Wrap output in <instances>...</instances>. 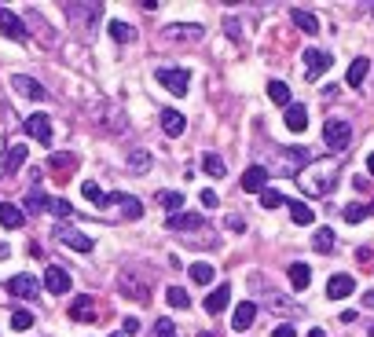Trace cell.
Segmentation results:
<instances>
[{"label":"cell","mask_w":374,"mask_h":337,"mask_svg":"<svg viewBox=\"0 0 374 337\" xmlns=\"http://www.w3.org/2000/svg\"><path fill=\"white\" fill-rule=\"evenodd\" d=\"M0 33L11 37V40H26V37H30V30L22 26V18H18L15 11H8L4 4H0Z\"/></svg>","instance_id":"7"},{"label":"cell","mask_w":374,"mask_h":337,"mask_svg":"<svg viewBox=\"0 0 374 337\" xmlns=\"http://www.w3.org/2000/svg\"><path fill=\"white\" fill-rule=\"evenodd\" d=\"M290 217H294V224H301V227H308L316 217H312V209H308L304 202H290Z\"/></svg>","instance_id":"34"},{"label":"cell","mask_w":374,"mask_h":337,"mask_svg":"<svg viewBox=\"0 0 374 337\" xmlns=\"http://www.w3.org/2000/svg\"><path fill=\"white\" fill-rule=\"evenodd\" d=\"M290 282H294V290H304L308 282H312V271H308V264H290Z\"/></svg>","instance_id":"33"},{"label":"cell","mask_w":374,"mask_h":337,"mask_svg":"<svg viewBox=\"0 0 374 337\" xmlns=\"http://www.w3.org/2000/svg\"><path fill=\"white\" fill-rule=\"evenodd\" d=\"M202 205H206V209H216V205H220L216 191H202Z\"/></svg>","instance_id":"47"},{"label":"cell","mask_w":374,"mask_h":337,"mask_svg":"<svg viewBox=\"0 0 374 337\" xmlns=\"http://www.w3.org/2000/svg\"><path fill=\"white\" fill-rule=\"evenodd\" d=\"M268 168L264 165H250L246 173H242V191H250V195H260V191H268Z\"/></svg>","instance_id":"6"},{"label":"cell","mask_w":374,"mask_h":337,"mask_svg":"<svg viewBox=\"0 0 374 337\" xmlns=\"http://www.w3.org/2000/svg\"><path fill=\"white\" fill-rule=\"evenodd\" d=\"M352 290H356V279H352V275H334V279L326 282V297L330 301H341V297H348Z\"/></svg>","instance_id":"17"},{"label":"cell","mask_w":374,"mask_h":337,"mask_svg":"<svg viewBox=\"0 0 374 337\" xmlns=\"http://www.w3.org/2000/svg\"><path fill=\"white\" fill-rule=\"evenodd\" d=\"M268 308L272 312H282V315H301V304H294L290 297H279V293H272V297H268Z\"/></svg>","instance_id":"28"},{"label":"cell","mask_w":374,"mask_h":337,"mask_svg":"<svg viewBox=\"0 0 374 337\" xmlns=\"http://www.w3.org/2000/svg\"><path fill=\"white\" fill-rule=\"evenodd\" d=\"M8 253H11V249H8L4 242H0V261H4V257H8Z\"/></svg>","instance_id":"54"},{"label":"cell","mask_w":374,"mask_h":337,"mask_svg":"<svg viewBox=\"0 0 374 337\" xmlns=\"http://www.w3.org/2000/svg\"><path fill=\"white\" fill-rule=\"evenodd\" d=\"M367 173L374 176V154H367Z\"/></svg>","instance_id":"53"},{"label":"cell","mask_w":374,"mask_h":337,"mask_svg":"<svg viewBox=\"0 0 374 337\" xmlns=\"http://www.w3.org/2000/svg\"><path fill=\"white\" fill-rule=\"evenodd\" d=\"M110 37L121 40V45H128V40H136V30H132L128 23H110Z\"/></svg>","instance_id":"38"},{"label":"cell","mask_w":374,"mask_h":337,"mask_svg":"<svg viewBox=\"0 0 374 337\" xmlns=\"http://www.w3.org/2000/svg\"><path fill=\"white\" fill-rule=\"evenodd\" d=\"M11 88H15L18 96H26V99H48V88H44V84H37L33 77H26V74H11Z\"/></svg>","instance_id":"9"},{"label":"cell","mask_w":374,"mask_h":337,"mask_svg":"<svg viewBox=\"0 0 374 337\" xmlns=\"http://www.w3.org/2000/svg\"><path fill=\"white\" fill-rule=\"evenodd\" d=\"M22 161H26V143H11L8 147V173H18Z\"/></svg>","instance_id":"30"},{"label":"cell","mask_w":374,"mask_h":337,"mask_svg":"<svg viewBox=\"0 0 374 337\" xmlns=\"http://www.w3.org/2000/svg\"><path fill=\"white\" fill-rule=\"evenodd\" d=\"M0 224H4L8 231L22 227V224H26V209H18L15 202H0Z\"/></svg>","instance_id":"16"},{"label":"cell","mask_w":374,"mask_h":337,"mask_svg":"<svg viewBox=\"0 0 374 337\" xmlns=\"http://www.w3.org/2000/svg\"><path fill=\"white\" fill-rule=\"evenodd\" d=\"M165 304H169V308H191L187 290H180V286H169V290H165Z\"/></svg>","instance_id":"31"},{"label":"cell","mask_w":374,"mask_h":337,"mask_svg":"<svg viewBox=\"0 0 374 337\" xmlns=\"http://www.w3.org/2000/svg\"><path fill=\"white\" fill-rule=\"evenodd\" d=\"M30 326H33V315L30 312H22V308L11 312V330H30Z\"/></svg>","instance_id":"41"},{"label":"cell","mask_w":374,"mask_h":337,"mask_svg":"<svg viewBox=\"0 0 374 337\" xmlns=\"http://www.w3.org/2000/svg\"><path fill=\"white\" fill-rule=\"evenodd\" d=\"M8 293H11V297H22V301H33L37 293H40V282L22 271V275H11L8 279Z\"/></svg>","instance_id":"5"},{"label":"cell","mask_w":374,"mask_h":337,"mask_svg":"<svg viewBox=\"0 0 374 337\" xmlns=\"http://www.w3.org/2000/svg\"><path fill=\"white\" fill-rule=\"evenodd\" d=\"M48 205H52V198H44L40 191H33V195L26 198V213H44Z\"/></svg>","instance_id":"40"},{"label":"cell","mask_w":374,"mask_h":337,"mask_svg":"<svg viewBox=\"0 0 374 337\" xmlns=\"http://www.w3.org/2000/svg\"><path fill=\"white\" fill-rule=\"evenodd\" d=\"M272 337H297V330L290 326V323H282V326H275V333Z\"/></svg>","instance_id":"49"},{"label":"cell","mask_w":374,"mask_h":337,"mask_svg":"<svg viewBox=\"0 0 374 337\" xmlns=\"http://www.w3.org/2000/svg\"><path fill=\"white\" fill-rule=\"evenodd\" d=\"M338 173H341L338 161H308L297 173V183H301L304 195H326L330 187L338 183Z\"/></svg>","instance_id":"1"},{"label":"cell","mask_w":374,"mask_h":337,"mask_svg":"<svg viewBox=\"0 0 374 337\" xmlns=\"http://www.w3.org/2000/svg\"><path fill=\"white\" fill-rule=\"evenodd\" d=\"M253 319H257V304H253V301H242V304L231 312V326H235V330H250Z\"/></svg>","instance_id":"18"},{"label":"cell","mask_w":374,"mask_h":337,"mask_svg":"<svg viewBox=\"0 0 374 337\" xmlns=\"http://www.w3.org/2000/svg\"><path fill=\"white\" fill-rule=\"evenodd\" d=\"M194 227H206L198 213H180V217H169V231H194Z\"/></svg>","instance_id":"24"},{"label":"cell","mask_w":374,"mask_h":337,"mask_svg":"<svg viewBox=\"0 0 374 337\" xmlns=\"http://www.w3.org/2000/svg\"><path fill=\"white\" fill-rule=\"evenodd\" d=\"M4 173H8V143L0 139V176H4Z\"/></svg>","instance_id":"48"},{"label":"cell","mask_w":374,"mask_h":337,"mask_svg":"<svg viewBox=\"0 0 374 337\" xmlns=\"http://www.w3.org/2000/svg\"><path fill=\"white\" fill-rule=\"evenodd\" d=\"M341 217H345L348 224H360V220L370 217V213H367V205H345V213H341Z\"/></svg>","instance_id":"42"},{"label":"cell","mask_w":374,"mask_h":337,"mask_svg":"<svg viewBox=\"0 0 374 337\" xmlns=\"http://www.w3.org/2000/svg\"><path fill=\"white\" fill-rule=\"evenodd\" d=\"M363 308H374V293H363Z\"/></svg>","instance_id":"52"},{"label":"cell","mask_w":374,"mask_h":337,"mask_svg":"<svg viewBox=\"0 0 374 337\" xmlns=\"http://www.w3.org/2000/svg\"><path fill=\"white\" fill-rule=\"evenodd\" d=\"M308 337H326V333H323V330L316 326V330H308Z\"/></svg>","instance_id":"55"},{"label":"cell","mask_w":374,"mask_h":337,"mask_svg":"<svg viewBox=\"0 0 374 337\" xmlns=\"http://www.w3.org/2000/svg\"><path fill=\"white\" fill-rule=\"evenodd\" d=\"M22 129H26V136H33L37 143H52V118L48 114H30Z\"/></svg>","instance_id":"8"},{"label":"cell","mask_w":374,"mask_h":337,"mask_svg":"<svg viewBox=\"0 0 374 337\" xmlns=\"http://www.w3.org/2000/svg\"><path fill=\"white\" fill-rule=\"evenodd\" d=\"M282 202H286V198H282L279 191H260V205H264V209H279Z\"/></svg>","instance_id":"43"},{"label":"cell","mask_w":374,"mask_h":337,"mask_svg":"<svg viewBox=\"0 0 374 337\" xmlns=\"http://www.w3.org/2000/svg\"><path fill=\"white\" fill-rule=\"evenodd\" d=\"M367 70H370V59H367V55L352 59V67H348V74H345V84H348V88H356V84H363Z\"/></svg>","instance_id":"23"},{"label":"cell","mask_w":374,"mask_h":337,"mask_svg":"<svg viewBox=\"0 0 374 337\" xmlns=\"http://www.w3.org/2000/svg\"><path fill=\"white\" fill-rule=\"evenodd\" d=\"M121 333H125V337H132V333H140V319H132V315H128V319L121 323Z\"/></svg>","instance_id":"46"},{"label":"cell","mask_w":374,"mask_h":337,"mask_svg":"<svg viewBox=\"0 0 374 337\" xmlns=\"http://www.w3.org/2000/svg\"><path fill=\"white\" fill-rule=\"evenodd\" d=\"M202 168H206V176H213V180L224 176V161H220V154H206L202 158Z\"/></svg>","instance_id":"37"},{"label":"cell","mask_w":374,"mask_h":337,"mask_svg":"<svg viewBox=\"0 0 374 337\" xmlns=\"http://www.w3.org/2000/svg\"><path fill=\"white\" fill-rule=\"evenodd\" d=\"M154 337H176L172 323H169V319H158V326H154Z\"/></svg>","instance_id":"45"},{"label":"cell","mask_w":374,"mask_h":337,"mask_svg":"<svg viewBox=\"0 0 374 337\" xmlns=\"http://www.w3.org/2000/svg\"><path fill=\"white\" fill-rule=\"evenodd\" d=\"M162 37H165V40H202L206 30L194 26V23H172V26L162 30Z\"/></svg>","instance_id":"12"},{"label":"cell","mask_w":374,"mask_h":337,"mask_svg":"<svg viewBox=\"0 0 374 337\" xmlns=\"http://www.w3.org/2000/svg\"><path fill=\"white\" fill-rule=\"evenodd\" d=\"M110 337H125V333H110Z\"/></svg>","instance_id":"58"},{"label":"cell","mask_w":374,"mask_h":337,"mask_svg":"<svg viewBox=\"0 0 374 337\" xmlns=\"http://www.w3.org/2000/svg\"><path fill=\"white\" fill-rule=\"evenodd\" d=\"M118 290L125 293V297H132V301H150V290H147V279H140L136 275V268H125L121 275H118Z\"/></svg>","instance_id":"3"},{"label":"cell","mask_w":374,"mask_h":337,"mask_svg":"<svg viewBox=\"0 0 374 337\" xmlns=\"http://www.w3.org/2000/svg\"><path fill=\"white\" fill-rule=\"evenodd\" d=\"M48 168H55L59 176H70V168H77V158L74 154H52L48 158Z\"/></svg>","instance_id":"27"},{"label":"cell","mask_w":374,"mask_h":337,"mask_svg":"<svg viewBox=\"0 0 374 337\" xmlns=\"http://www.w3.org/2000/svg\"><path fill=\"white\" fill-rule=\"evenodd\" d=\"M147 168H150V154L147 151H140V147H136V151H128V173L132 176H143Z\"/></svg>","instance_id":"26"},{"label":"cell","mask_w":374,"mask_h":337,"mask_svg":"<svg viewBox=\"0 0 374 337\" xmlns=\"http://www.w3.org/2000/svg\"><path fill=\"white\" fill-rule=\"evenodd\" d=\"M55 239L62 242V246H70V249H77V253H92V239L88 235H81V231H74V227H55Z\"/></svg>","instance_id":"11"},{"label":"cell","mask_w":374,"mask_h":337,"mask_svg":"<svg viewBox=\"0 0 374 337\" xmlns=\"http://www.w3.org/2000/svg\"><path fill=\"white\" fill-rule=\"evenodd\" d=\"M110 202H114V205L121 209V213H125L128 220H140V217H143V205H140V198H132V195H121V191H118V195H110Z\"/></svg>","instance_id":"20"},{"label":"cell","mask_w":374,"mask_h":337,"mask_svg":"<svg viewBox=\"0 0 374 337\" xmlns=\"http://www.w3.org/2000/svg\"><path fill=\"white\" fill-rule=\"evenodd\" d=\"M44 290L48 293H66L70 290V275H66L59 264H48V271H44Z\"/></svg>","instance_id":"14"},{"label":"cell","mask_w":374,"mask_h":337,"mask_svg":"<svg viewBox=\"0 0 374 337\" xmlns=\"http://www.w3.org/2000/svg\"><path fill=\"white\" fill-rule=\"evenodd\" d=\"M48 213H55V217H70L74 209H70V202L66 198H52V205H48Z\"/></svg>","instance_id":"44"},{"label":"cell","mask_w":374,"mask_h":337,"mask_svg":"<svg viewBox=\"0 0 374 337\" xmlns=\"http://www.w3.org/2000/svg\"><path fill=\"white\" fill-rule=\"evenodd\" d=\"M228 301H231V286H216L209 297H206V312L209 315H220V312L228 308Z\"/></svg>","instance_id":"22"},{"label":"cell","mask_w":374,"mask_h":337,"mask_svg":"<svg viewBox=\"0 0 374 337\" xmlns=\"http://www.w3.org/2000/svg\"><path fill=\"white\" fill-rule=\"evenodd\" d=\"M286 129L290 132H304L308 129V110L301 107V103H290V107H286Z\"/></svg>","instance_id":"21"},{"label":"cell","mask_w":374,"mask_h":337,"mask_svg":"<svg viewBox=\"0 0 374 337\" xmlns=\"http://www.w3.org/2000/svg\"><path fill=\"white\" fill-rule=\"evenodd\" d=\"M81 195H84L88 202H96V205H110V195H103V191H99V183H92V180H84V183H81Z\"/></svg>","instance_id":"32"},{"label":"cell","mask_w":374,"mask_h":337,"mask_svg":"<svg viewBox=\"0 0 374 337\" xmlns=\"http://www.w3.org/2000/svg\"><path fill=\"white\" fill-rule=\"evenodd\" d=\"M66 15H70L74 23H81V26L88 30V23L103 15V4H66Z\"/></svg>","instance_id":"15"},{"label":"cell","mask_w":374,"mask_h":337,"mask_svg":"<svg viewBox=\"0 0 374 337\" xmlns=\"http://www.w3.org/2000/svg\"><path fill=\"white\" fill-rule=\"evenodd\" d=\"M191 279H194L198 286H206V282H213V264H206V261H198V264H191Z\"/></svg>","instance_id":"36"},{"label":"cell","mask_w":374,"mask_h":337,"mask_svg":"<svg viewBox=\"0 0 374 337\" xmlns=\"http://www.w3.org/2000/svg\"><path fill=\"white\" fill-rule=\"evenodd\" d=\"M312 246H316L319 253H330V249H334V231H330V227H319L316 235H312Z\"/></svg>","instance_id":"35"},{"label":"cell","mask_w":374,"mask_h":337,"mask_svg":"<svg viewBox=\"0 0 374 337\" xmlns=\"http://www.w3.org/2000/svg\"><path fill=\"white\" fill-rule=\"evenodd\" d=\"M323 143L330 147V151H348V143H352V125L341 121V118H330L323 125Z\"/></svg>","instance_id":"2"},{"label":"cell","mask_w":374,"mask_h":337,"mask_svg":"<svg viewBox=\"0 0 374 337\" xmlns=\"http://www.w3.org/2000/svg\"><path fill=\"white\" fill-rule=\"evenodd\" d=\"M154 77H158V84H162L165 92H172V96H187V81H191L187 70H169V67H165V70H158Z\"/></svg>","instance_id":"4"},{"label":"cell","mask_w":374,"mask_h":337,"mask_svg":"<svg viewBox=\"0 0 374 337\" xmlns=\"http://www.w3.org/2000/svg\"><path fill=\"white\" fill-rule=\"evenodd\" d=\"M304 62H308V81H316L319 74H326V70H330L334 55L323 52V48H308V52H304Z\"/></svg>","instance_id":"10"},{"label":"cell","mask_w":374,"mask_h":337,"mask_svg":"<svg viewBox=\"0 0 374 337\" xmlns=\"http://www.w3.org/2000/svg\"><path fill=\"white\" fill-rule=\"evenodd\" d=\"M187 129V118L180 110H162V132L165 136H184Z\"/></svg>","instance_id":"19"},{"label":"cell","mask_w":374,"mask_h":337,"mask_svg":"<svg viewBox=\"0 0 374 337\" xmlns=\"http://www.w3.org/2000/svg\"><path fill=\"white\" fill-rule=\"evenodd\" d=\"M228 227L231 231H242V217H228Z\"/></svg>","instance_id":"51"},{"label":"cell","mask_w":374,"mask_h":337,"mask_svg":"<svg viewBox=\"0 0 374 337\" xmlns=\"http://www.w3.org/2000/svg\"><path fill=\"white\" fill-rule=\"evenodd\" d=\"M224 30H228V37H231V40H238V37H242V30H238V23H235V18H228V23H224Z\"/></svg>","instance_id":"50"},{"label":"cell","mask_w":374,"mask_h":337,"mask_svg":"<svg viewBox=\"0 0 374 337\" xmlns=\"http://www.w3.org/2000/svg\"><path fill=\"white\" fill-rule=\"evenodd\" d=\"M158 205H165L169 213H176V209L184 205V195L180 191H158Z\"/></svg>","instance_id":"39"},{"label":"cell","mask_w":374,"mask_h":337,"mask_svg":"<svg viewBox=\"0 0 374 337\" xmlns=\"http://www.w3.org/2000/svg\"><path fill=\"white\" fill-rule=\"evenodd\" d=\"M198 337H213V333H198Z\"/></svg>","instance_id":"57"},{"label":"cell","mask_w":374,"mask_h":337,"mask_svg":"<svg viewBox=\"0 0 374 337\" xmlns=\"http://www.w3.org/2000/svg\"><path fill=\"white\" fill-rule=\"evenodd\" d=\"M70 319L74 323H99L96 319V301L92 297H74L70 301Z\"/></svg>","instance_id":"13"},{"label":"cell","mask_w":374,"mask_h":337,"mask_svg":"<svg viewBox=\"0 0 374 337\" xmlns=\"http://www.w3.org/2000/svg\"><path fill=\"white\" fill-rule=\"evenodd\" d=\"M290 18H294V23H297L304 33H319V18H316L312 11H304V8H294V11H290Z\"/></svg>","instance_id":"25"},{"label":"cell","mask_w":374,"mask_h":337,"mask_svg":"<svg viewBox=\"0 0 374 337\" xmlns=\"http://www.w3.org/2000/svg\"><path fill=\"white\" fill-rule=\"evenodd\" d=\"M367 213H370V217H374V202H370V205H367Z\"/></svg>","instance_id":"56"},{"label":"cell","mask_w":374,"mask_h":337,"mask_svg":"<svg viewBox=\"0 0 374 337\" xmlns=\"http://www.w3.org/2000/svg\"><path fill=\"white\" fill-rule=\"evenodd\" d=\"M268 99L279 103V107H290V88L282 81H268Z\"/></svg>","instance_id":"29"}]
</instances>
